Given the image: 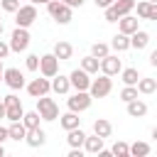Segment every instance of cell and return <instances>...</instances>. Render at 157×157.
Listing matches in <instances>:
<instances>
[{
    "instance_id": "4316f807",
    "label": "cell",
    "mask_w": 157,
    "mask_h": 157,
    "mask_svg": "<svg viewBox=\"0 0 157 157\" xmlns=\"http://www.w3.org/2000/svg\"><path fill=\"white\" fill-rule=\"evenodd\" d=\"M110 47H113L115 52H125V49H130V37H128V34H123V32H118V34L113 37Z\"/></svg>"
},
{
    "instance_id": "1f68e13d",
    "label": "cell",
    "mask_w": 157,
    "mask_h": 157,
    "mask_svg": "<svg viewBox=\"0 0 157 157\" xmlns=\"http://www.w3.org/2000/svg\"><path fill=\"white\" fill-rule=\"evenodd\" d=\"M110 155H115V157H130V152H128V142L118 140V142L110 147Z\"/></svg>"
},
{
    "instance_id": "d4e9b609",
    "label": "cell",
    "mask_w": 157,
    "mask_h": 157,
    "mask_svg": "<svg viewBox=\"0 0 157 157\" xmlns=\"http://www.w3.org/2000/svg\"><path fill=\"white\" fill-rule=\"evenodd\" d=\"M22 115H25V110H22V103H20V101L5 105V118H7L10 123H12V120H22Z\"/></svg>"
},
{
    "instance_id": "5bb4252c",
    "label": "cell",
    "mask_w": 157,
    "mask_h": 157,
    "mask_svg": "<svg viewBox=\"0 0 157 157\" xmlns=\"http://www.w3.org/2000/svg\"><path fill=\"white\" fill-rule=\"evenodd\" d=\"M115 22H118V32H123V34H128V37H130L135 29H140V27H137L140 20H137V17H130V15H123V17H118Z\"/></svg>"
},
{
    "instance_id": "b9f144b4",
    "label": "cell",
    "mask_w": 157,
    "mask_h": 157,
    "mask_svg": "<svg viewBox=\"0 0 157 157\" xmlns=\"http://www.w3.org/2000/svg\"><path fill=\"white\" fill-rule=\"evenodd\" d=\"M2 118H5V103L0 101V120H2Z\"/></svg>"
},
{
    "instance_id": "ac0fdd59",
    "label": "cell",
    "mask_w": 157,
    "mask_h": 157,
    "mask_svg": "<svg viewBox=\"0 0 157 157\" xmlns=\"http://www.w3.org/2000/svg\"><path fill=\"white\" fill-rule=\"evenodd\" d=\"M59 61H69L71 56H74V47L69 44V42H56L54 44V52H52Z\"/></svg>"
},
{
    "instance_id": "603a6c76",
    "label": "cell",
    "mask_w": 157,
    "mask_h": 157,
    "mask_svg": "<svg viewBox=\"0 0 157 157\" xmlns=\"http://www.w3.org/2000/svg\"><path fill=\"white\" fill-rule=\"evenodd\" d=\"M93 132H96L98 137H103V140H105V137H110V132H113V125H110L105 118H98V120L93 123Z\"/></svg>"
},
{
    "instance_id": "836d02e7",
    "label": "cell",
    "mask_w": 157,
    "mask_h": 157,
    "mask_svg": "<svg viewBox=\"0 0 157 157\" xmlns=\"http://www.w3.org/2000/svg\"><path fill=\"white\" fill-rule=\"evenodd\" d=\"M120 98L128 103V101H132V98H137V88L135 86H125L123 91H120Z\"/></svg>"
},
{
    "instance_id": "2e32d148",
    "label": "cell",
    "mask_w": 157,
    "mask_h": 157,
    "mask_svg": "<svg viewBox=\"0 0 157 157\" xmlns=\"http://www.w3.org/2000/svg\"><path fill=\"white\" fill-rule=\"evenodd\" d=\"M128 115H130V118H145V115H147V103L140 101V98L128 101Z\"/></svg>"
},
{
    "instance_id": "30bf717a",
    "label": "cell",
    "mask_w": 157,
    "mask_h": 157,
    "mask_svg": "<svg viewBox=\"0 0 157 157\" xmlns=\"http://www.w3.org/2000/svg\"><path fill=\"white\" fill-rule=\"evenodd\" d=\"M39 71H42V76L52 78L54 74H59V59H56L54 54H44V56H39Z\"/></svg>"
},
{
    "instance_id": "83f0119b",
    "label": "cell",
    "mask_w": 157,
    "mask_h": 157,
    "mask_svg": "<svg viewBox=\"0 0 157 157\" xmlns=\"http://www.w3.org/2000/svg\"><path fill=\"white\" fill-rule=\"evenodd\" d=\"M137 78H140L137 69H120V81H123L125 86H135Z\"/></svg>"
},
{
    "instance_id": "f6af8a7d",
    "label": "cell",
    "mask_w": 157,
    "mask_h": 157,
    "mask_svg": "<svg viewBox=\"0 0 157 157\" xmlns=\"http://www.w3.org/2000/svg\"><path fill=\"white\" fill-rule=\"evenodd\" d=\"M2 155H5V147H2V145H0V157H2Z\"/></svg>"
},
{
    "instance_id": "8d00e7d4",
    "label": "cell",
    "mask_w": 157,
    "mask_h": 157,
    "mask_svg": "<svg viewBox=\"0 0 157 157\" xmlns=\"http://www.w3.org/2000/svg\"><path fill=\"white\" fill-rule=\"evenodd\" d=\"M7 54H10V44H5V42L0 39V59H5Z\"/></svg>"
},
{
    "instance_id": "ffe728a7",
    "label": "cell",
    "mask_w": 157,
    "mask_h": 157,
    "mask_svg": "<svg viewBox=\"0 0 157 157\" xmlns=\"http://www.w3.org/2000/svg\"><path fill=\"white\" fill-rule=\"evenodd\" d=\"M86 152H91V155H98L101 150H103V137H98L96 132L93 135H86V140H83V145H81Z\"/></svg>"
},
{
    "instance_id": "7c38bea8",
    "label": "cell",
    "mask_w": 157,
    "mask_h": 157,
    "mask_svg": "<svg viewBox=\"0 0 157 157\" xmlns=\"http://www.w3.org/2000/svg\"><path fill=\"white\" fill-rule=\"evenodd\" d=\"M27 86V93L32 96V98H39V96H47L49 91H52V86H49V78L44 76V78H32L29 83H25Z\"/></svg>"
},
{
    "instance_id": "9c48e42d",
    "label": "cell",
    "mask_w": 157,
    "mask_h": 157,
    "mask_svg": "<svg viewBox=\"0 0 157 157\" xmlns=\"http://www.w3.org/2000/svg\"><path fill=\"white\" fill-rule=\"evenodd\" d=\"M2 81L12 88V91H17V88H25V74L20 71V69H2Z\"/></svg>"
},
{
    "instance_id": "5b68a950",
    "label": "cell",
    "mask_w": 157,
    "mask_h": 157,
    "mask_svg": "<svg viewBox=\"0 0 157 157\" xmlns=\"http://www.w3.org/2000/svg\"><path fill=\"white\" fill-rule=\"evenodd\" d=\"M37 20V5H20L17 10H15V22H17V27H29L32 22Z\"/></svg>"
},
{
    "instance_id": "d6a6232c",
    "label": "cell",
    "mask_w": 157,
    "mask_h": 157,
    "mask_svg": "<svg viewBox=\"0 0 157 157\" xmlns=\"http://www.w3.org/2000/svg\"><path fill=\"white\" fill-rule=\"evenodd\" d=\"M108 54V44H103V42H96L93 47H91V56H96V59H103Z\"/></svg>"
},
{
    "instance_id": "74e56055",
    "label": "cell",
    "mask_w": 157,
    "mask_h": 157,
    "mask_svg": "<svg viewBox=\"0 0 157 157\" xmlns=\"http://www.w3.org/2000/svg\"><path fill=\"white\" fill-rule=\"evenodd\" d=\"M64 5H69V7H81L83 5V0H61Z\"/></svg>"
},
{
    "instance_id": "6da1fadb",
    "label": "cell",
    "mask_w": 157,
    "mask_h": 157,
    "mask_svg": "<svg viewBox=\"0 0 157 157\" xmlns=\"http://www.w3.org/2000/svg\"><path fill=\"white\" fill-rule=\"evenodd\" d=\"M132 7H135V0H113L108 7H103L105 10V22H115L123 15H130Z\"/></svg>"
},
{
    "instance_id": "7dc6e473",
    "label": "cell",
    "mask_w": 157,
    "mask_h": 157,
    "mask_svg": "<svg viewBox=\"0 0 157 157\" xmlns=\"http://www.w3.org/2000/svg\"><path fill=\"white\" fill-rule=\"evenodd\" d=\"M147 2H157V0H147Z\"/></svg>"
},
{
    "instance_id": "f35d334b",
    "label": "cell",
    "mask_w": 157,
    "mask_h": 157,
    "mask_svg": "<svg viewBox=\"0 0 157 157\" xmlns=\"http://www.w3.org/2000/svg\"><path fill=\"white\" fill-rule=\"evenodd\" d=\"M93 2H96V7H108L113 0H93Z\"/></svg>"
},
{
    "instance_id": "8fae6325",
    "label": "cell",
    "mask_w": 157,
    "mask_h": 157,
    "mask_svg": "<svg viewBox=\"0 0 157 157\" xmlns=\"http://www.w3.org/2000/svg\"><path fill=\"white\" fill-rule=\"evenodd\" d=\"M69 83H71V88H76V91H88L91 74H86L83 69H74V71L69 74Z\"/></svg>"
},
{
    "instance_id": "52a82bcc",
    "label": "cell",
    "mask_w": 157,
    "mask_h": 157,
    "mask_svg": "<svg viewBox=\"0 0 157 157\" xmlns=\"http://www.w3.org/2000/svg\"><path fill=\"white\" fill-rule=\"evenodd\" d=\"M98 69H101V74H105V76H115V74H120L123 61H120L115 54H105L103 59H98Z\"/></svg>"
},
{
    "instance_id": "e0dca14e",
    "label": "cell",
    "mask_w": 157,
    "mask_h": 157,
    "mask_svg": "<svg viewBox=\"0 0 157 157\" xmlns=\"http://www.w3.org/2000/svg\"><path fill=\"white\" fill-rule=\"evenodd\" d=\"M137 17L142 20H157V2H137Z\"/></svg>"
},
{
    "instance_id": "4fadbf2b",
    "label": "cell",
    "mask_w": 157,
    "mask_h": 157,
    "mask_svg": "<svg viewBox=\"0 0 157 157\" xmlns=\"http://www.w3.org/2000/svg\"><path fill=\"white\" fill-rule=\"evenodd\" d=\"M25 142H27L29 147H42V145L47 142V132H44L42 128H32V130L25 132Z\"/></svg>"
},
{
    "instance_id": "cb8c5ba5",
    "label": "cell",
    "mask_w": 157,
    "mask_h": 157,
    "mask_svg": "<svg viewBox=\"0 0 157 157\" xmlns=\"http://www.w3.org/2000/svg\"><path fill=\"white\" fill-rule=\"evenodd\" d=\"M135 88H137V93L150 96V93H155V91H157V81H155V78H137Z\"/></svg>"
},
{
    "instance_id": "ba28073f",
    "label": "cell",
    "mask_w": 157,
    "mask_h": 157,
    "mask_svg": "<svg viewBox=\"0 0 157 157\" xmlns=\"http://www.w3.org/2000/svg\"><path fill=\"white\" fill-rule=\"evenodd\" d=\"M91 93L88 91H76L69 101H66V105H69V110H74V113H81V110H86V108H91Z\"/></svg>"
},
{
    "instance_id": "e575fe53",
    "label": "cell",
    "mask_w": 157,
    "mask_h": 157,
    "mask_svg": "<svg viewBox=\"0 0 157 157\" xmlns=\"http://www.w3.org/2000/svg\"><path fill=\"white\" fill-rule=\"evenodd\" d=\"M0 7H2L5 12H15V10L20 7V0H0Z\"/></svg>"
},
{
    "instance_id": "7bdbcfd3",
    "label": "cell",
    "mask_w": 157,
    "mask_h": 157,
    "mask_svg": "<svg viewBox=\"0 0 157 157\" xmlns=\"http://www.w3.org/2000/svg\"><path fill=\"white\" fill-rule=\"evenodd\" d=\"M29 2H32V5H47L49 0H29Z\"/></svg>"
},
{
    "instance_id": "60d3db41",
    "label": "cell",
    "mask_w": 157,
    "mask_h": 157,
    "mask_svg": "<svg viewBox=\"0 0 157 157\" xmlns=\"http://www.w3.org/2000/svg\"><path fill=\"white\" fill-rule=\"evenodd\" d=\"M150 64H152V66H157V52H152V54H150Z\"/></svg>"
},
{
    "instance_id": "d590c367",
    "label": "cell",
    "mask_w": 157,
    "mask_h": 157,
    "mask_svg": "<svg viewBox=\"0 0 157 157\" xmlns=\"http://www.w3.org/2000/svg\"><path fill=\"white\" fill-rule=\"evenodd\" d=\"M25 66H27L29 71H37V69H39V56H37V54H29L27 61H25Z\"/></svg>"
},
{
    "instance_id": "7402d4cb",
    "label": "cell",
    "mask_w": 157,
    "mask_h": 157,
    "mask_svg": "<svg viewBox=\"0 0 157 157\" xmlns=\"http://www.w3.org/2000/svg\"><path fill=\"white\" fill-rule=\"evenodd\" d=\"M25 132H27V128L22 125V120H12L10 123V128H7V137L10 140H25Z\"/></svg>"
},
{
    "instance_id": "7a4b0ae2",
    "label": "cell",
    "mask_w": 157,
    "mask_h": 157,
    "mask_svg": "<svg viewBox=\"0 0 157 157\" xmlns=\"http://www.w3.org/2000/svg\"><path fill=\"white\" fill-rule=\"evenodd\" d=\"M110 91H113V78L105 76V74H101L98 78H91V83H88L91 98H105Z\"/></svg>"
},
{
    "instance_id": "484cf974",
    "label": "cell",
    "mask_w": 157,
    "mask_h": 157,
    "mask_svg": "<svg viewBox=\"0 0 157 157\" xmlns=\"http://www.w3.org/2000/svg\"><path fill=\"white\" fill-rule=\"evenodd\" d=\"M66 132H69L66 142H69L71 147H81V145H83V140H86V132H83L81 128H74V130H66Z\"/></svg>"
},
{
    "instance_id": "8992f818",
    "label": "cell",
    "mask_w": 157,
    "mask_h": 157,
    "mask_svg": "<svg viewBox=\"0 0 157 157\" xmlns=\"http://www.w3.org/2000/svg\"><path fill=\"white\" fill-rule=\"evenodd\" d=\"M29 47V32L27 27H15L12 37H10V52H25Z\"/></svg>"
},
{
    "instance_id": "f546056e",
    "label": "cell",
    "mask_w": 157,
    "mask_h": 157,
    "mask_svg": "<svg viewBox=\"0 0 157 157\" xmlns=\"http://www.w3.org/2000/svg\"><path fill=\"white\" fill-rule=\"evenodd\" d=\"M39 120H42V118H39V113H37V110H29V113H25V115H22V125H25L27 130L39 128Z\"/></svg>"
},
{
    "instance_id": "f1b7e54d",
    "label": "cell",
    "mask_w": 157,
    "mask_h": 157,
    "mask_svg": "<svg viewBox=\"0 0 157 157\" xmlns=\"http://www.w3.org/2000/svg\"><path fill=\"white\" fill-rule=\"evenodd\" d=\"M128 152L132 157H147L150 155V145L147 142H132V145H128Z\"/></svg>"
},
{
    "instance_id": "ee69618b",
    "label": "cell",
    "mask_w": 157,
    "mask_h": 157,
    "mask_svg": "<svg viewBox=\"0 0 157 157\" xmlns=\"http://www.w3.org/2000/svg\"><path fill=\"white\" fill-rule=\"evenodd\" d=\"M0 81H2V59H0Z\"/></svg>"
},
{
    "instance_id": "bcb514c9",
    "label": "cell",
    "mask_w": 157,
    "mask_h": 157,
    "mask_svg": "<svg viewBox=\"0 0 157 157\" xmlns=\"http://www.w3.org/2000/svg\"><path fill=\"white\" fill-rule=\"evenodd\" d=\"M0 34H2V20H0Z\"/></svg>"
},
{
    "instance_id": "ab89813d",
    "label": "cell",
    "mask_w": 157,
    "mask_h": 157,
    "mask_svg": "<svg viewBox=\"0 0 157 157\" xmlns=\"http://www.w3.org/2000/svg\"><path fill=\"white\" fill-rule=\"evenodd\" d=\"M7 140V128H0V145Z\"/></svg>"
},
{
    "instance_id": "277c9868",
    "label": "cell",
    "mask_w": 157,
    "mask_h": 157,
    "mask_svg": "<svg viewBox=\"0 0 157 157\" xmlns=\"http://www.w3.org/2000/svg\"><path fill=\"white\" fill-rule=\"evenodd\" d=\"M47 12H49L59 25H69V22H71V7L64 5L61 0H49V2H47Z\"/></svg>"
},
{
    "instance_id": "4dcf8cb0",
    "label": "cell",
    "mask_w": 157,
    "mask_h": 157,
    "mask_svg": "<svg viewBox=\"0 0 157 157\" xmlns=\"http://www.w3.org/2000/svg\"><path fill=\"white\" fill-rule=\"evenodd\" d=\"M81 69L86 74H98V59L96 56H83L81 59Z\"/></svg>"
},
{
    "instance_id": "44dd1931",
    "label": "cell",
    "mask_w": 157,
    "mask_h": 157,
    "mask_svg": "<svg viewBox=\"0 0 157 157\" xmlns=\"http://www.w3.org/2000/svg\"><path fill=\"white\" fill-rule=\"evenodd\" d=\"M150 44V34L145 32V29H135L132 34H130V47H135V49H145Z\"/></svg>"
},
{
    "instance_id": "d6986e66",
    "label": "cell",
    "mask_w": 157,
    "mask_h": 157,
    "mask_svg": "<svg viewBox=\"0 0 157 157\" xmlns=\"http://www.w3.org/2000/svg\"><path fill=\"white\" fill-rule=\"evenodd\" d=\"M59 125H61L64 130H74V128H81V118H78V113L69 110V113L59 115Z\"/></svg>"
},
{
    "instance_id": "9a60e30c",
    "label": "cell",
    "mask_w": 157,
    "mask_h": 157,
    "mask_svg": "<svg viewBox=\"0 0 157 157\" xmlns=\"http://www.w3.org/2000/svg\"><path fill=\"white\" fill-rule=\"evenodd\" d=\"M49 86H52V91L54 93H69V88H71V83H69V76H61V74H54L52 76V81H49Z\"/></svg>"
},
{
    "instance_id": "3957f363",
    "label": "cell",
    "mask_w": 157,
    "mask_h": 157,
    "mask_svg": "<svg viewBox=\"0 0 157 157\" xmlns=\"http://www.w3.org/2000/svg\"><path fill=\"white\" fill-rule=\"evenodd\" d=\"M37 113L42 120H56L59 118V105L54 98H47V96H39L37 98Z\"/></svg>"
}]
</instances>
